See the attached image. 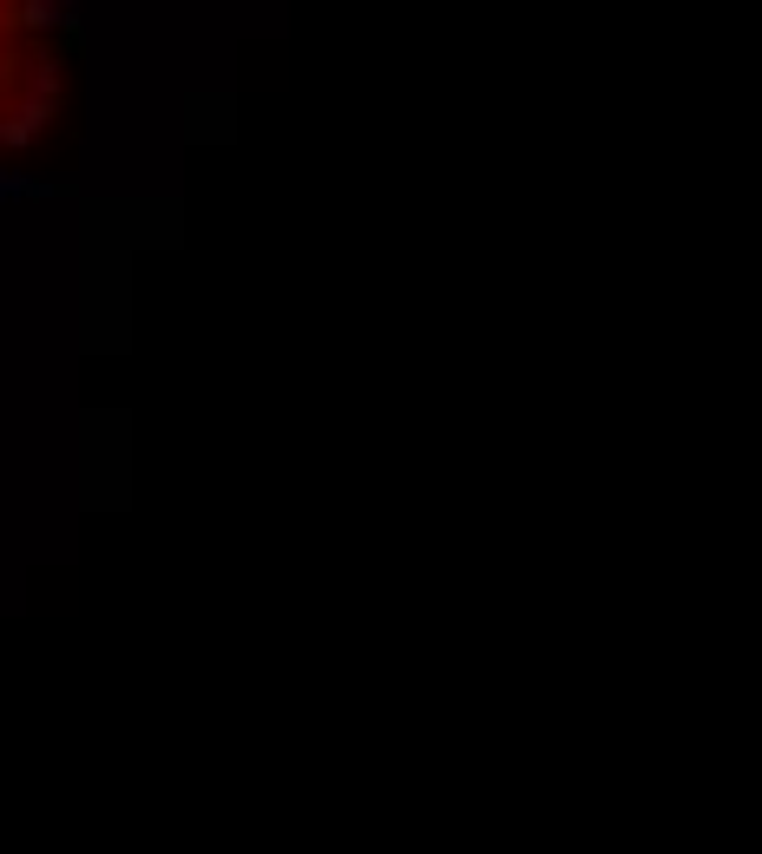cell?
Returning <instances> with one entry per match:
<instances>
[{
    "label": "cell",
    "instance_id": "obj_1",
    "mask_svg": "<svg viewBox=\"0 0 762 854\" xmlns=\"http://www.w3.org/2000/svg\"><path fill=\"white\" fill-rule=\"evenodd\" d=\"M46 118H53V105H46V99H20V105H13V118L0 125V145H13V151H20V145H33V138L46 132Z\"/></svg>",
    "mask_w": 762,
    "mask_h": 854
},
{
    "label": "cell",
    "instance_id": "obj_2",
    "mask_svg": "<svg viewBox=\"0 0 762 854\" xmlns=\"http://www.w3.org/2000/svg\"><path fill=\"white\" fill-rule=\"evenodd\" d=\"M33 72H26V99H46V105H59V59L53 53H39V59H26Z\"/></svg>",
    "mask_w": 762,
    "mask_h": 854
},
{
    "label": "cell",
    "instance_id": "obj_3",
    "mask_svg": "<svg viewBox=\"0 0 762 854\" xmlns=\"http://www.w3.org/2000/svg\"><path fill=\"white\" fill-rule=\"evenodd\" d=\"M79 7L86 0H26V26H66L79 20Z\"/></svg>",
    "mask_w": 762,
    "mask_h": 854
},
{
    "label": "cell",
    "instance_id": "obj_4",
    "mask_svg": "<svg viewBox=\"0 0 762 854\" xmlns=\"http://www.w3.org/2000/svg\"><path fill=\"white\" fill-rule=\"evenodd\" d=\"M59 184H33L20 171H0V204H33V197H53Z\"/></svg>",
    "mask_w": 762,
    "mask_h": 854
}]
</instances>
